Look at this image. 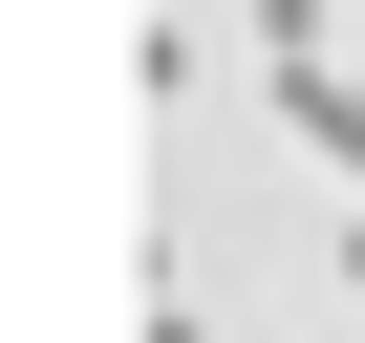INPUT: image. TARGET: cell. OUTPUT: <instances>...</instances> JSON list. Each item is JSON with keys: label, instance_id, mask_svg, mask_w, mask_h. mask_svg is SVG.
Here are the masks:
<instances>
[{"label": "cell", "instance_id": "cell-1", "mask_svg": "<svg viewBox=\"0 0 365 343\" xmlns=\"http://www.w3.org/2000/svg\"><path fill=\"white\" fill-rule=\"evenodd\" d=\"M258 86H279V129L344 172V194H365V65H258Z\"/></svg>", "mask_w": 365, "mask_h": 343}]
</instances>
